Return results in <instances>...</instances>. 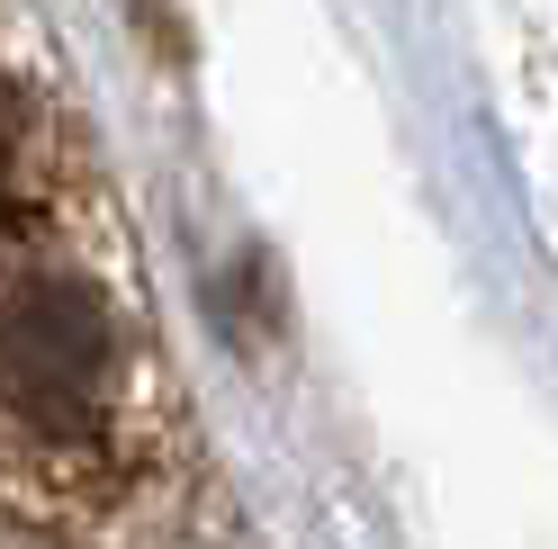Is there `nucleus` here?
I'll use <instances>...</instances> for the list:
<instances>
[{
  "mask_svg": "<svg viewBox=\"0 0 558 549\" xmlns=\"http://www.w3.org/2000/svg\"><path fill=\"white\" fill-rule=\"evenodd\" d=\"M126 10H135V27H145V37L171 54V46H181V37H171V0H126Z\"/></svg>",
  "mask_w": 558,
  "mask_h": 549,
  "instance_id": "nucleus-1",
  "label": "nucleus"
}]
</instances>
